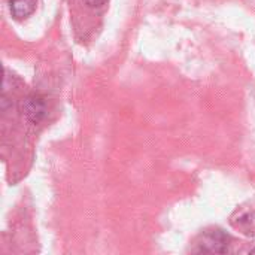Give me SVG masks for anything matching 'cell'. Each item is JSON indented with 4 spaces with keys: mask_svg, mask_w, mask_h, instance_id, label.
<instances>
[{
    "mask_svg": "<svg viewBox=\"0 0 255 255\" xmlns=\"http://www.w3.org/2000/svg\"><path fill=\"white\" fill-rule=\"evenodd\" d=\"M37 7V0H9V9L15 19L28 18Z\"/></svg>",
    "mask_w": 255,
    "mask_h": 255,
    "instance_id": "1",
    "label": "cell"
}]
</instances>
